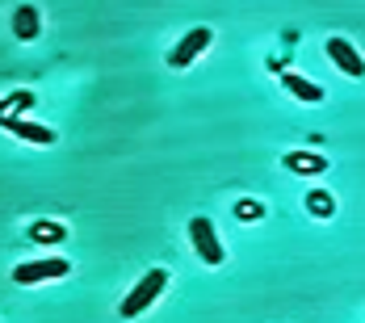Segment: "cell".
Listing matches in <instances>:
<instances>
[{
	"instance_id": "obj_1",
	"label": "cell",
	"mask_w": 365,
	"mask_h": 323,
	"mask_svg": "<svg viewBox=\"0 0 365 323\" xmlns=\"http://www.w3.org/2000/svg\"><path fill=\"white\" fill-rule=\"evenodd\" d=\"M168 282H173V273H168V269H151L143 282H139V286L122 298V307H118V311H122V319H135V315H143L147 307H151V302H155V298L168 289Z\"/></svg>"
},
{
	"instance_id": "obj_2",
	"label": "cell",
	"mask_w": 365,
	"mask_h": 323,
	"mask_svg": "<svg viewBox=\"0 0 365 323\" xmlns=\"http://www.w3.org/2000/svg\"><path fill=\"white\" fill-rule=\"evenodd\" d=\"M189 240H193V252H197L210 269H219L222 260H227V252H222V244H219V231H215L210 218H193V222H189Z\"/></svg>"
},
{
	"instance_id": "obj_3",
	"label": "cell",
	"mask_w": 365,
	"mask_h": 323,
	"mask_svg": "<svg viewBox=\"0 0 365 323\" xmlns=\"http://www.w3.org/2000/svg\"><path fill=\"white\" fill-rule=\"evenodd\" d=\"M68 260L63 256H51V260H26V265H17L13 269V282L17 286H38V282H59V277H68Z\"/></svg>"
},
{
	"instance_id": "obj_4",
	"label": "cell",
	"mask_w": 365,
	"mask_h": 323,
	"mask_svg": "<svg viewBox=\"0 0 365 323\" xmlns=\"http://www.w3.org/2000/svg\"><path fill=\"white\" fill-rule=\"evenodd\" d=\"M210 42H215V30H210V26H193V30L168 51V68H189L202 51H210Z\"/></svg>"
},
{
	"instance_id": "obj_5",
	"label": "cell",
	"mask_w": 365,
	"mask_h": 323,
	"mask_svg": "<svg viewBox=\"0 0 365 323\" xmlns=\"http://www.w3.org/2000/svg\"><path fill=\"white\" fill-rule=\"evenodd\" d=\"M324 51H328V59H331V63H336L344 76H353V80H357V76H365V59L353 51V42H344L340 34H331Z\"/></svg>"
},
{
	"instance_id": "obj_6",
	"label": "cell",
	"mask_w": 365,
	"mask_h": 323,
	"mask_svg": "<svg viewBox=\"0 0 365 323\" xmlns=\"http://www.w3.org/2000/svg\"><path fill=\"white\" fill-rule=\"evenodd\" d=\"M4 130L17 135V139H26V143H38V147L55 143V130H51V126H42V122H26L21 113H4Z\"/></svg>"
},
{
	"instance_id": "obj_7",
	"label": "cell",
	"mask_w": 365,
	"mask_h": 323,
	"mask_svg": "<svg viewBox=\"0 0 365 323\" xmlns=\"http://www.w3.org/2000/svg\"><path fill=\"white\" fill-rule=\"evenodd\" d=\"M282 88L298 97V101H307V106H319L324 101V88L315 84V80H307V76H294V72H282Z\"/></svg>"
},
{
	"instance_id": "obj_8",
	"label": "cell",
	"mask_w": 365,
	"mask_h": 323,
	"mask_svg": "<svg viewBox=\"0 0 365 323\" xmlns=\"http://www.w3.org/2000/svg\"><path fill=\"white\" fill-rule=\"evenodd\" d=\"M38 30H42L38 9H34V4H17V9H13V34L21 38V42H34Z\"/></svg>"
},
{
	"instance_id": "obj_9",
	"label": "cell",
	"mask_w": 365,
	"mask_h": 323,
	"mask_svg": "<svg viewBox=\"0 0 365 323\" xmlns=\"http://www.w3.org/2000/svg\"><path fill=\"white\" fill-rule=\"evenodd\" d=\"M282 164H286L290 173H302V177H319V173H328V160H324V155H307V151H286Z\"/></svg>"
},
{
	"instance_id": "obj_10",
	"label": "cell",
	"mask_w": 365,
	"mask_h": 323,
	"mask_svg": "<svg viewBox=\"0 0 365 323\" xmlns=\"http://www.w3.org/2000/svg\"><path fill=\"white\" fill-rule=\"evenodd\" d=\"M68 231H63V222H30V240H42V244H55V240H63Z\"/></svg>"
},
{
	"instance_id": "obj_11",
	"label": "cell",
	"mask_w": 365,
	"mask_h": 323,
	"mask_svg": "<svg viewBox=\"0 0 365 323\" xmlns=\"http://www.w3.org/2000/svg\"><path fill=\"white\" fill-rule=\"evenodd\" d=\"M307 210H311V215H319V218H328V215H331V198L324 193V189L307 193Z\"/></svg>"
},
{
	"instance_id": "obj_12",
	"label": "cell",
	"mask_w": 365,
	"mask_h": 323,
	"mask_svg": "<svg viewBox=\"0 0 365 323\" xmlns=\"http://www.w3.org/2000/svg\"><path fill=\"white\" fill-rule=\"evenodd\" d=\"M9 106H13V113H26V109H34V93L17 88V93H9Z\"/></svg>"
},
{
	"instance_id": "obj_13",
	"label": "cell",
	"mask_w": 365,
	"mask_h": 323,
	"mask_svg": "<svg viewBox=\"0 0 365 323\" xmlns=\"http://www.w3.org/2000/svg\"><path fill=\"white\" fill-rule=\"evenodd\" d=\"M235 215L240 218H260V206H235Z\"/></svg>"
}]
</instances>
